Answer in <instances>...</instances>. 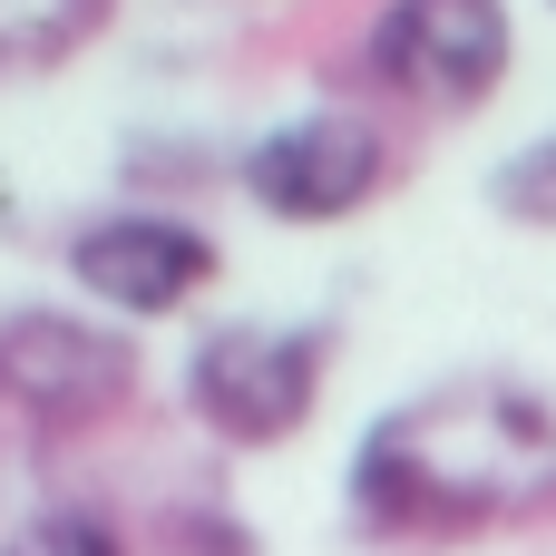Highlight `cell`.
Masks as SVG:
<instances>
[{"mask_svg":"<svg viewBox=\"0 0 556 556\" xmlns=\"http://www.w3.org/2000/svg\"><path fill=\"white\" fill-rule=\"evenodd\" d=\"M538 498H556V410L518 381H440L352 450V518L401 547L479 538Z\"/></svg>","mask_w":556,"mask_h":556,"instance_id":"obj_1","label":"cell"},{"mask_svg":"<svg viewBox=\"0 0 556 556\" xmlns=\"http://www.w3.org/2000/svg\"><path fill=\"white\" fill-rule=\"evenodd\" d=\"M323 371H332L323 332H293V323H215V332H195L176 391H186V410L225 450H274V440H293L313 420Z\"/></svg>","mask_w":556,"mask_h":556,"instance_id":"obj_2","label":"cell"},{"mask_svg":"<svg viewBox=\"0 0 556 556\" xmlns=\"http://www.w3.org/2000/svg\"><path fill=\"white\" fill-rule=\"evenodd\" d=\"M518 59V20L508 0H391L371 20V78L410 108H489L498 78Z\"/></svg>","mask_w":556,"mask_h":556,"instance_id":"obj_3","label":"cell"},{"mask_svg":"<svg viewBox=\"0 0 556 556\" xmlns=\"http://www.w3.org/2000/svg\"><path fill=\"white\" fill-rule=\"evenodd\" d=\"M137 401V352L127 332L108 323H78V313H0V410L39 420V430H88L108 410Z\"/></svg>","mask_w":556,"mask_h":556,"instance_id":"obj_4","label":"cell"},{"mask_svg":"<svg viewBox=\"0 0 556 556\" xmlns=\"http://www.w3.org/2000/svg\"><path fill=\"white\" fill-rule=\"evenodd\" d=\"M381 176H391V147L362 108H313L244 147V195L274 225H342L381 195Z\"/></svg>","mask_w":556,"mask_h":556,"instance_id":"obj_5","label":"cell"},{"mask_svg":"<svg viewBox=\"0 0 556 556\" xmlns=\"http://www.w3.org/2000/svg\"><path fill=\"white\" fill-rule=\"evenodd\" d=\"M68 274H78V293H98L127 323H166L215 283V235L186 215H156V205H117L68 235Z\"/></svg>","mask_w":556,"mask_h":556,"instance_id":"obj_6","label":"cell"},{"mask_svg":"<svg viewBox=\"0 0 556 556\" xmlns=\"http://www.w3.org/2000/svg\"><path fill=\"white\" fill-rule=\"evenodd\" d=\"M489 215H508V225H538L556 235V137H528V147H508L498 166H489Z\"/></svg>","mask_w":556,"mask_h":556,"instance_id":"obj_7","label":"cell"},{"mask_svg":"<svg viewBox=\"0 0 556 556\" xmlns=\"http://www.w3.org/2000/svg\"><path fill=\"white\" fill-rule=\"evenodd\" d=\"M0 556H127V538L98 518V508H39V518H20Z\"/></svg>","mask_w":556,"mask_h":556,"instance_id":"obj_8","label":"cell"}]
</instances>
